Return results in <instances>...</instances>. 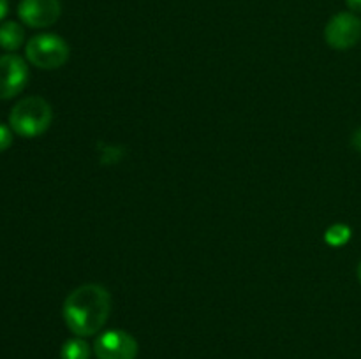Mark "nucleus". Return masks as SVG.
Here are the masks:
<instances>
[{
	"label": "nucleus",
	"instance_id": "obj_1",
	"mask_svg": "<svg viewBox=\"0 0 361 359\" xmlns=\"http://www.w3.org/2000/svg\"><path fill=\"white\" fill-rule=\"evenodd\" d=\"M111 313V296L99 284H85L74 289L66 298L62 315L66 326L76 336L97 334Z\"/></svg>",
	"mask_w": 361,
	"mask_h": 359
},
{
	"label": "nucleus",
	"instance_id": "obj_2",
	"mask_svg": "<svg viewBox=\"0 0 361 359\" xmlns=\"http://www.w3.org/2000/svg\"><path fill=\"white\" fill-rule=\"evenodd\" d=\"M53 109L46 99L32 95L18 101L9 113V127L21 137H37L49 129Z\"/></svg>",
	"mask_w": 361,
	"mask_h": 359
},
{
	"label": "nucleus",
	"instance_id": "obj_3",
	"mask_svg": "<svg viewBox=\"0 0 361 359\" xmlns=\"http://www.w3.org/2000/svg\"><path fill=\"white\" fill-rule=\"evenodd\" d=\"M69 44L56 34H39L25 46L27 60L37 69H60L69 60Z\"/></svg>",
	"mask_w": 361,
	"mask_h": 359
},
{
	"label": "nucleus",
	"instance_id": "obj_4",
	"mask_svg": "<svg viewBox=\"0 0 361 359\" xmlns=\"http://www.w3.org/2000/svg\"><path fill=\"white\" fill-rule=\"evenodd\" d=\"M326 44L334 49H349L361 39V20L355 13H338L324 27Z\"/></svg>",
	"mask_w": 361,
	"mask_h": 359
},
{
	"label": "nucleus",
	"instance_id": "obj_5",
	"mask_svg": "<svg viewBox=\"0 0 361 359\" xmlns=\"http://www.w3.org/2000/svg\"><path fill=\"white\" fill-rule=\"evenodd\" d=\"M137 341L130 333L122 329L104 331L94 344V354L97 359H136Z\"/></svg>",
	"mask_w": 361,
	"mask_h": 359
},
{
	"label": "nucleus",
	"instance_id": "obj_6",
	"mask_svg": "<svg viewBox=\"0 0 361 359\" xmlns=\"http://www.w3.org/2000/svg\"><path fill=\"white\" fill-rule=\"evenodd\" d=\"M28 81V67L21 56H0V101H9L23 92Z\"/></svg>",
	"mask_w": 361,
	"mask_h": 359
},
{
	"label": "nucleus",
	"instance_id": "obj_7",
	"mask_svg": "<svg viewBox=\"0 0 361 359\" xmlns=\"http://www.w3.org/2000/svg\"><path fill=\"white\" fill-rule=\"evenodd\" d=\"M62 14L60 0H21L18 16L27 27L46 28L59 21Z\"/></svg>",
	"mask_w": 361,
	"mask_h": 359
},
{
	"label": "nucleus",
	"instance_id": "obj_8",
	"mask_svg": "<svg viewBox=\"0 0 361 359\" xmlns=\"http://www.w3.org/2000/svg\"><path fill=\"white\" fill-rule=\"evenodd\" d=\"M25 41V30L16 21H6L0 25V48L6 51H16Z\"/></svg>",
	"mask_w": 361,
	"mask_h": 359
},
{
	"label": "nucleus",
	"instance_id": "obj_9",
	"mask_svg": "<svg viewBox=\"0 0 361 359\" xmlns=\"http://www.w3.org/2000/svg\"><path fill=\"white\" fill-rule=\"evenodd\" d=\"M90 345H88L81 336L71 338V340L63 341L62 348H60V358L62 359H90Z\"/></svg>",
	"mask_w": 361,
	"mask_h": 359
},
{
	"label": "nucleus",
	"instance_id": "obj_10",
	"mask_svg": "<svg viewBox=\"0 0 361 359\" xmlns=\"http://www.w3.org/2000/svg\"><path fill=\"white\" fill-rule=\"evenodd\" d=\"M351 227L345 224H334L324 232V241L331 246H342L351 239Z\"/></svg>",
	"mask_w": 361,
	"mask_h": 359
},
{
	"label": "nucleus",
	"instance_id": "obj_11",
	"mask_svg": "<svg viewBox=\"0 0 361 359\" xmlns=\"http://www.w3.org/2000/svg\"><path fill=\"white\" fill-rule=\"evenodd\" d=\"M13 144V129L0 123V153Z\"/></svg>",
	"mask_w": 361,
	"mask_h": 359
},
{
	"label": "nucleus",
	"instance_id": "obj_12",
	"mask_svg": "<svg viewBox=\"0 0 361 359\" xmlns=\"http://www.w3.org/2000/svg\"><path fill=\"white\" fill-rule=\"evenodd\" d=\"M345 6L351 13H361V0H345Z\"/></svg>",
	"mask_w": 361,
	"mask_h": 359
},
{
	"label": "nucleus",
	"instance_id": "obj_13",
	"mask_svg": "<svg viewBox=\"0 0 361 359\" xmlns=\"http://www.w3.org/2000/svg\"><path fill=\"white\" fill-rule=\"evenodd\" d=\"M351 143H353V146L356 148V150L361 151V129H358L355 134H353Z\"/></svg>",
	"mask_w": 361,
	"mask_h": 359
},
{
	"label": "nucleus",
	"instance_id": "obj_14",
	"mask_svg": "<svg viewBox=\"0 0 361 359\" xmlns=\"http://www.w3.org/2000/svg\"><path fill=\"white\" fill-rule=\"evenodd\" d=\"M7 9H9V6H7V0H0V20L6 16Z\"/></svg>",
	"mask_w": 361,
	"mask_h": 359
},
{
	"label": "nucleus",
	"instance_id": "obj_15",
	"mask_svg": "<svg viewBox=\"0 0 361 359\" xmlns=\"http://www.w3.org/2000/svg\"><path fill=\"white\" fill-rule=\"evenodd\" d=\"M358 280H360V284H361V263L358 264Z\"/></svg>",
	"mask_w": 361,
	"mask_h": 359
}]
</instances>
